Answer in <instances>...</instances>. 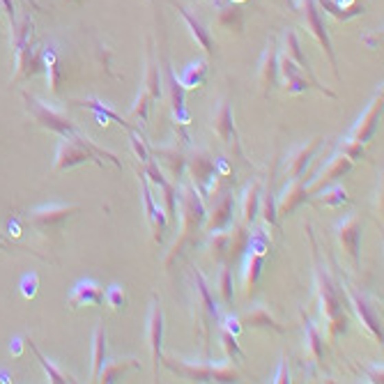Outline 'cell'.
Returning <instances> with one entry per match:
<instances>
[{"mask_svg": "<svg viewBox=\"0 0 384 384\" xmlns=\"http://www.w3.org/2000/svg\"><path fill=\"white\" fill-rule=\"evenodd\" d=\"M177 216H180V237L163 260L166 269H170V264L177 260L184 247L194 242L196 233L205 226V218H207V205L194 182H177Z\"/></svg>", "mask_w": 384, "mask_h": 384, "instance_id": "6da1fadb", "label": "cell"}, {"mask_svg": "<svg viewBox=\"0 0 384 384\" xmlns=\"http://www.w3.org/2000/svg\"><path fill=\"white\" fill-rule=\"evenodd\" d=\"M306 233L310 237V244H313V260H315V293H317V302H320V315L322 320L327 322V332L329 339L336 341L339 336H343L348 332L350 320L348 313L343 310V297L341 290L336 288V283L329 276L327 267L320 260V253H317V244L310 235V228L306 226Z\"/></svg>", "mask_w": 384, "mask_h": 384, "instance_id": "7a4b0ae2", "label": "cell"}, {"mask_svg": "<svg viewBox=\"0 0 384 384\" xmlns=\"http://www.w3.org/2000/svg\"><path fill=\"white\" fill-rule=\"evenodd\" d=\"M23 99H25V104H28V113H30L32 117H35V120H37L39 124H42L44 129H51V131H56V134H60L63 138H69V141L81 143V145H85V148H88L90 152H95L97 157L109 159V161L113 163V166L122 168V161L113 155V152L99 148V145H97L95 141H90V138L85 136L83 131L78 129L76 124L71 122L65 113H60V111H56V109H51L49 104L39 102L37 97L28 95V92H23Z\"/></svg>", "mask_w": 384, "mask_h": 384, "instance_id": "3957f363", "label": "cell"}, {"mask_svg": "<svg viewBox=\"0 0 384 384\" xmlns=\"http://www.w3.org/2000/svg\"><path fill=\"white\" fill-rule=\"evenodd\" d=\"M161 363L175 375L191 382H240V370L233 363H214V361H187L168 354L161 357Z\"/></svg>", "mask_w": 384, "mask_h": 384, "instance_id": "277c9868", "label": "cell"}, {"mask_svg": "<svg viewBox=\"0 0 384 384\" xmlns=\"http://www.w3.org/2000/svg\"><path fill=\"white\" fill-rule=\"evenodd\" d=\"M189 269H191V279H194V306H196V317L201 320V336L207 339L210 329L218 324V306L203 271L196 264H189Z\"/></svg>", "mask_w": 384, "mask_h": 384, "instance_id": "5b68a950", "label": "cell"}, {"mask_svg": "<svg viewBox=\"0 0 384 384\" xmlns=\"http://www.w3.org/2000/svg\"><path fill=\"white\" fill-rule=\"evenodd\" d=\"M32 30H35V23H32L30 16H25L21 25L14 30V39H12V46H14V81L35 76L39 69V60L32 53Z\"/></svg>", "mask_w": 384, "mask_h": 384, "instance_id": "8992f818", "label": "cell"}, {"mask_svg": "<svg viewBox=\"0 0 384 384\" xmlns=\"http://www.w3.org/2000/svg\"><path fill=\"white\" fill-rule=\"evenodd\" d=\"M249 253L244 258V297L251 300L256 293V286H258V279H260V271H262V264H264V256H267V242H264L262 235L258 237H251L249 242Z\"/></svg>", "mask_w": 384, "mask_h": 384, "instance_id": "52a82bcc", "label": "cell"}, {"mask_svg": "<svg viewBox=\"0 0 384 384\" xmlns=\"http://www.w3.org/2000/svg\"><path fill=\"white\" fill-rule=\"evenodd\" d=\"M85 161H95L97 166H104L102 159H97L95 152H90L85 145L76 143V141H69V138H63L60 143H58V150H56V163H53V173H65V170L78 166V163H85Z\"/></svg>", "mask_w": 384, "mask_h": 384, "instance_id": "ba28073f", "label": "cell"}, {"mask_svg": "<svg viewBox=\"0 0 384 384\" xmlns=\"http://www.w3.org/2000/svg\"><path fill=\"white\" fill-rule=\"evenodd\" d=\"M279 74H283V81H286V90L290 92V95H302V92H306L308 88H315V90H320L322 95L336 99V92L327 90L324 85L313 81V78H310L306 71L300 67V65H295L293 60H290L288 56H283L281 60H279Z\"/></svg>", "mask_w": 384, "mask_h": 384, "instance_id": "9c48e42d", "label": "cell"}, {"mask_svg": "<svg viewBox=\"0 0 384 384\" xmlns=\"http://www.w3.org/2000/svg\"><path fill=\"white\" fill-rule=\"evenodd\" d=\"M300 10L304 14V21H306V25H308V30L313 32L317 42L322 44V49H324V53H327V58H329V63H332L336 76H339V63H336V53L332 49V39H329L327 28H324V23H322L320 8L315 5V0H300Z\"/></svg>", "mask_w": 384, "mask_h": 384, "instance_id": "30bf717a", "label": "cell"}, {"mask_svg": "<svg viewBox=\"0 0 384 384\" xmlns=\"http://www.w3.org/2000/svg\"><path fill=\"white\" fill-rule=\"evenodd\" d=\"M233 214H235V198H233V191L228 189L210 203L207 218H205V230L214 233V230L228 228L233 223Z\"/></svg>", "mask_w": 384, "mask_h": 384, "instance_id": "8fae6325", "label": "cell"}, {"mask_svg": "<svg viewBox=\"0 0 384 384\" xmlns=\"http://www.w3.org/2000/svg\"><path fill=\"white\" fill-rule=\"evenodd\" d=\"M148 346L152 354V368L155 375H159V366H161V346H163V308L159 300H152L150 317H148Z\"/></svg>", "mask_w": 384, "mask_h": 384, "instance_id": "7c38bea8", "label": "cell"}, {"mask_svg": "<svg viewBox=\"0 0 384 384\" xmlns=\"http://www.w3.org/2000/svg\"><path fill=\"white\" fill-rule=\"evenodd\" d=\"M382 102H384V92L380 88L375 92V97L370 99L366 111L359 115V120H357V124L352 127L350 138H354V141H359V143H368L370 138H373L375 129H377V122H380V115H382Z\"/></svg>", "mask_w": 384, "mask_h": 384, "instance_id": "4fadbf2b", "label": "cell"}, {"mask_svg": "<svg viewBox=\"0 0 384 384\" xmlns=\"http://www.w3.org/2000/svg\"><path fill=\"white\" fill-rule=\"evenodd\" d=\"M361 233H363V223L359 216L350 214L336 226V237H339V244L346 253L352 258L354 264H359V249H361Z\"/></svg>", "mask_w": 384, "mask_h": 384, "instance_id": "5bb4252c", "label": "cell"}, {"mask_svg": "<svg viewBox=\"0 0 384 384\" xmlns=\"http://www.w3.org/2000/svg\"><path fill=\"white\" fill-rule=\"evenodd\" d=\"M212 129L216 131V136L221 138L228 148L235 150L237 157H242V148H240V136H237L235 129V120H233V109H230V102H221L216 109L214 117H212Z\"/></svg>", "mask_w": 384, "mask_h": 384, "instance_id": "9a60e30c", "label": "cell"}, {"mask_svg": "<svg viewBox=\"0 0 384 384\" xmlns=\"http://www.w3.org/2000/svg\"><path fill=\"white\" fill-rule=\"evenodd\" d=\"M141 194H143V205H145V216H148V223L152 228V237H155L157 244L163 242V233H166V214L161 212V207H157L155 198H152L150 191V180L145 177V173L141 170Z\"/></svg>", "mask_w": 384, "mask_h": 384, "instance_id": "2e32d148", "label": "cell"}, {"mask_svg": "<svg viewBox=\"0 0 384 384\" xmlns=\"http://www.w3.org/2000/svg\"><path fill=\"white\" fill-rule=\"evenodd\" d=\"M78 207L76 205H67V203H49L42 205V207H35L30 212V221L35 223L37 228H53L60 226L67 216L76 214Z\"/></svg>", "mask_w": 384, "mask_h": 384, "instance_id": "e0dca14e", "label": "cell"}, {"mask_svg": "<svg viewBox=\"0 0 384 384\" xmlns=\"http://www.w3.org/2000/svg\"><path fill=\"white\" fill-rule=\"evenodd\" d=\"M348 295H350V302H352V306L357 310V315H359L361 324L366 327V332L373 336L375 341L382 343V324H380V317L375 315L373 306H370L368 297L363 293H359V290L352 288V286H348Z\"/></svg>", "mask_w": 384, "mask_h": 384, "instance_id": "ac0fdd59", "label": "cell"}, {"mask_svg": "<svg viewBox=\"0 0 384 384\" xmlns=\"http://www.w3.org/2000/svg\"><path fill=\"white\" fill-rule=\"evenodd\" d=\"M258 85H260L264 97L279 85V51H276L274 42L264 49L262 60L258 65Z\"/></svg>", "mask_w": 384, "mask_h": 384, "instance_id": "d6986e66", "label": "cell"}, {"mask_svg": "<svg viewBox=\"0 0 384 384\" xmlns=\"http://www.w3.org/2000/svg\"><path fill=\"white\" fill-rule=\"evenodd\" d=\"M187 168L191 173V180L198 189H205L210 182L212 173H214L216 168V159L210 155L207 150H191V155L187 157Z\"/></svg>", "mask_w": 384, "mask_h": 384, "instance_id": "ffe728a7", "label": "cell"}, {"mask_svg": "<svg viewBox=\"0 0 384 384\" xmlns=\"http://www.w3.org/2000/svg\"><path fill=\"white\" fill-rule=\"evenodd\" d=\"M310 198L308 189L304 187L302 177H295V180H290L286 187H283L281 196L276 198V212H279V216H290L293 212L304 205Z\"/></svg>", "mask_w": 384, "mask_h": 384, "instance_id": "44dd1931", "label": "cell"}, {"mask_svg": "<svg viewBox=\"0 0 384 384\" xmlns=\"http://www.w3.org/2000/svg\"><path fill=\"white\" fill-rule=\"evenodd\" d=\"M104 300H106V290L104 286H99L97 281L92 279H85V281H78L74 290H71L69 295V308H81V306H104Z\"/></svg>", "mask_w": 384, "mask_h": 384, "instance_id": "7402d4cb", "label": "cell"}, {"mask_svg": "<svg viewBox=\"0 0 384 384\" xmlns=\"http://www.w3.org/2000/svg\"><path fill=\"white\" fill-rule=\"evenodd\" d=\"M352 163L354 161H350V159L343 157V155L332 157V159H329L327 166H324L320 173H317L313 180H310V184L306 187L308 194H317V191H320L324 184H329V182L339 180V177H343V175H348L350 170H352Z\"/></svg>", "mask_w": 384, "mask_h": 384, "instance_id": "603a6c76", "label": "cell"}, {"mask_svg": "<svg viewBox=\"0 0 384 384\" xmlns=\"http://www.w3.org/2000/svg\"><path fill=\"white\" fill-rule=\"evenodd\" d=\"M320 145H322V138H313V141L304 143V145H300V148H295L293 152H290L288 163H286V177H290V180L302 177Z\"/></svg>", "mask_w": 384, "mask_h": 384, "instance_id": "cb8c5ba5", "label": "cell"}, {"mask_svg": "<svg viewBox=\"0 0 384 384\" xmlns=\"http://www.w3.org/2000/svg\"><path fill=\"white\" fill-rule=\"evenodd\" d=\"M237 322H242L244 327H251V329H267V332H276V334L286 332V327L279 324V320L269 313V308L260 306V304L258 306H249L237 317Z\"/></svg>", "mask_w": 384, "mask_h": 384, "instance_id": "d4e9b609", "label": "cell"}, {"mask_svg": "<svg viewBox=\"0 0 384 384\" xmlns=\"http://www.w3.org/2000/svg\"><path fill=\"white\" fill-rule=\"evenodd\" d=\"M155 157H157V163H161V166L168 170L170 180L182 182V175H184V170H187V157H184L180 150L177 148H157Z\"/></svg>", "mask_w": 384, "mask_h": 384, "instance_id": "484cf974", "label": "cell"}, {"mask_svg": "<svg viewBox=\"0 0 384 384\" xmlns=\"http://www.w3.org/2000/svg\"><path fill=\"white\" fill-rule=\"evenodd\" d=\"M304 352H306L308 363H320L324 357V341L320 329L304 315Z\"/></svg>", "mask_w": 384, "mask_h": 384, "instance_id": "4316f807", "label": "cell"}, {"mask_svg": "<svg viewBox=\"0 0 384 384\" xmlns=\"http://www.w3.org/2000/svg\"><path fill=\"white\" fill-rule=\"evenodd\" d=\"M230 230V247H228V262L233 264L237 258H240L244 251L249 249V242H251V233H249V226L244 221H235L233 218V228Z\"/></svg>", "mask_w": 384, "mask_h": 384, "instance_id": "83f0119b", "label": "cell"}, {"mask_svg": "<svg viewBox=\"0 0 384 384\" xmlns=\"http://www.w3.org/2000/svg\"><path fill=\"white\" fill-rule=\"evenodd\" d=\"M177 8V12H180L182 14V19L184 21H187V25H189V30H191V35H194V39L198 44L203 46V51L205 53H214V39H212V35H210V30H205V25L198 21V19L191 14V12L187 10V8H182V5H175Z\"/></svg>", "mask_w": 384, "mask_h": 384, "instance_id": "f1b7e54d", "label": "cell"}, {"mask_svg": "<svg viewBox=\"0 0 384 384\" xmlns=\"http://www.w3.org/2000/svg\"><path fill=\"white\" fill-rule=\"evenodd\" d=\"M260 180L251 182L247 191H244L242 198V221L247 226H253V221L258 218V210H260Z\"/></svg>", "mask_w": 384, "mask_h": 384, "instance_id": "f546056e", "label": "cell"}, {"mask_svg": "<svg viewBox=\"0 0 384 384\" xmlns=\"http://www.w3.org/2000/svg\"><path fill=\"white\" fill-rule=\"evenodd\" d=\"M25 348H28V350H32V354H35V357H37V361L42 363L44 373H46V377H49V382H53V384H67V382H78L74 375H69L67 370H60V368L56 366V363L46 359V357H44L42 352H39V350H37V346H35V343H32L30 339H25Z\"/></svg>", "mask_w": 384, "mask_h": 384, "instance_id": "4dcf8cb0", "label": "cell"}, {"mask_svg": "<svg viewBox=\"0 0 384 384\" xmlns=\"http://www.w3.org/2000/svg\"><path fill=\"white\" fill-rule=\"evenodd\" d=\"M138 366H141V363H138V359H131V357H129V359H111V361L106 359L102 370H99L97 380L102 382V384H111V382H115L120 375L127 373V370H134Z\"/></svg>", "mask_w": 384, "mask_h": 384, "instance_id": "1f68e13d", "label": "cell"}, {"mask_svg": "<svg viewBox=\"0 0 384 384\" xmlns=\"http://www.w3.org/2000/svg\"><path fill=\"white\" fill-rule=\"evenodd\" d=\"M166 76H168V95H170V106H173V113L177 120L182 122H189V115L187 111H184V88L182 83L177 81L175 71L170 65H166Z\"/></svg>", "mask_w": 384, "mask_h": 384, "instance_id": "d6a6232c", "label": "cell"}, {"mask_svg": "<svg viewBox=\"0 0 384 384\" xmlns=\"http://www.w3.org/2000/svg\"><path fill=\"white\" fill-rule=\"evenodd\" d=\"M145 92L152 99L161 97V76H159V67L155 60V51H152V42H148V56H145Z\"/></svg>", "mask_w": 384, "mask_h": 384, "instance_id": "836d02e7", "label": "cell"}, {"mask_svg": "<svg viewBox=\"0 0 384 384\" xmlns=\"http://www.w3.org/2000/svg\"><path fill=\"white\" fill-rule=\"evenodd\" d=\"M228 247H230V230H214L207 237V249H210V258L214 260V264L228 262Z\"/></svg>", "mask_w": 384, "mask_h": 384, "instance_id": "e575fe53", "label": "cell"}, {"mask_svg": "<svg viewBox=\"0 0 384 384\" xmlns=\"http://www.w3.org/2000/svg\"><path fill=\"white\" fill-rule=\"evenodd\" d=\"M106 361V327L104 322L97 324L95 336H92V380L99 377V370H102Z\"/></svg>", "mask_w": 384, "mask_h": 384, "instance_id": "d590c367", "label": "cell"}, {"mask_svg": "<svg viewBox=\"0 0 384 384\" xmlns=\"http://www.w3.org/2000/svg\"><path fill=\"white\" fill-rule=\"evenodd\" d=\"M78 106H85V109H92L95 111V113L99 115V120H113V122H117V124H122L124 129L127 131H136V127L131 122H127L124 120V117L120 115V113H115V111H111L109 106H104L102 102H99V99H83V102H76Z\"/></svg>", "mask_w": 384, "mask_h": 384, "instance_id": "8d00e7d4", "label": "cell"}, {"mask_svg": "<svg viewBox=\"0 0 384 384\" xmlns=\"http://www.w3.org/2000/svg\"><path fill=\"white\" fill-rule=\"evenodd\" d=\"M286 56H288L295 65H300V67H302L304 71H306V74L315 81L313 69H310V65H308V60H306V56H304V53H302L300 37H297V32H295V30H288V35H286Z\"/></svg>", "mask_w": 384, "mask_h": 384, "instance_id": "74e56055", "label": "cell"}, {"mask_svg": "<svg viewBox=\"0 0 384 384\" xmlns=\"http://www.w3.org/2000/svg\"><path fill=\"white\" fill-rule=\"evenodd\" d=\"M205 81H207V63H205V60L191 63L189 67L182 71V76H180V83H182L184 90L201 88Z\"/></svg>", "mask_w": 384, "mask_h": 384, "instance_id": "f35d334b", "label": "cell"}, {"mask_svg": "<svg viewBox=\"0 0 384 384\" xmlns=\"http://www.w3.org/2000/svg\"><path fill=\"white\" fill-rule=\"evenodd\" d=\"M42 58H44L46 78H49L51 90L58 92V88H60V63H58L56 46H46V49L42 51Z\"/></svg>", "mask_w": 384, "mask_h": 384, "instance_id": "ab89813d", "label": "cell"}, {"mask_svg": "<svg viewBox=\"0 0 384 384\" xmlns=\"http://www.w3.org/2000/svg\"><path fill=\"white\" fill-rule=\"evenodd\" d=\"M258 214H262V221L267 226H276L279 223V212H276V196L271 191V184L264 189V194H260V210Z\"/></svg>", "mask_w": 384, "mask_h": 384, "instance_id": "60d3db41", "label": "cell"}, {"mask_svg": "<svg viewBox=\"0 0 384 384\" xmlns=\"http://www.w3.org/2000/svg\"><path fill=\"white\" fill-rule=\"evenodd\" d=\"M218 295H221L223 304H233L235 293H233V264L221 262V271H218Z\"/></svg>", "mask_w": 384, "mask_h": 384, "instance_id": "b9f144b4", "label": "cell"}, {"mask_svg": "<svg viewBox=\"0 0 384 384\" xmlns=\"http://www.w3.org/2000/svg\"><path fill=\"white\" fill-rule=\"evenodd\" d=\"M317 8H322L324 12H329L334 19H339V21H348V19H352L357 14H361V8H341L336 0H315Z\"/></svg>", "mask_w": 384, "mask_h": 384, "instance_id": "7bdbcfd3", "label": "cell"}, {"mask_svg": "<svg viewBox=\"0 0 384 384\" xmlns=\"http://www.w3.org/2000/svg\"><path fill=\"white\" fill-rule=\"evenodd\" d=\"M221 348L230 361H244V352H242L240 343H237L235 334L226 327H221Z\"/></svg>", "mask_w": 384, "mask_h": 384, "instance_id": "ee69618b", "label": "cell"}, {"mask_svg": "<svg viewBox=\"0 0 384 384\" xmlns=\"http://www.w3.org/2000/svg\"><path fill=\"white\" fill-rule=\"evenodd\" d=\"M106 304L111 306V310H115V313H122L124 306H127V293H124L122 286H117V283H113V286L106 288Z\"/></svg>", "mask_w": 384, "mask_h": 384, "instance_id": "f6af8a7d", "label": "cell"}, {"mask_svg": "<svg viewBox=\"0 0 384 384\" xmlns=\"http://www.w3.org/2000/svg\"><path fill=\"white\" fill-rule=\"evenodd\" d=\"M315 201L320 205H327V207H339V205H343V203H350V196L343 187H332V189L322 191Z\"/></svg>", "mask_w": 384, "mask_h": 384, "instance_id": "bcb514c9", "label": "cell"}, {"mask_svg": "<svg viewBox=\"0 0 384 384\" xmlns=\"http://www.w3.org/2000/svg\"><path fill=\"white\" fill-rule=\"evenodd\" d=\"M150 102H152V97L148 95V92H138V97H136V102L134 106H131V117L134 120H141V124H148V111H150Z\"/></svg>", "mask_w": 384, "mask_h": 384, "instance_id": "7dc6e473", "label": "cell"}, {"mask_svg": "<svg viewBox=\"0 0 384 384\" xmlns=\"http://www.w3.org/2000/svg\"><path fill=\"white\" fill-rule=\"evenodd\" d=\"M339 155L348 157L350 161H357V159H363V143L354 141V138H348L339 145Z\"/></svg>", "mask_w": 384, "mask_h": 384, "instance_id": "c3c4849f", "label": "cell"}, {"mask_svg": "<svg viewBox=\"0 0 384 384\" xmlns=\"http://www.w3.org/2000/svg\"><path fill=\"white\" fill-rule=\"evenodd\" d=\"M129 141H131V148H134V155L141 159L143 163H148L150 161V152H148V148H145L143 138L138 136V131H129Z\"/></svg>", "mask_w": 384, "mask_h": 384, "instance_id": "681fc988", "label": "cell"}, {"mask_svg": "<svg viewBox=\"0 0 384 384\" xmlns=\"http://www.w3.org/2000/svg\"><path fill=\"white\" fill-rule=\"evenodd\" d=\"M37 286H39L37 274H25V276H23V281H21V293H23L25 300H30V297H35Z\"/></svg>", "mask_w": 384, "mask_h": 384, "instance_id": "f907efd6", "label": "cell"}, {"mask_svg": "<svg viewBox=\"0 0 384 384\" xmlns=\"http://www.w3.org/2000/svg\"><path fill=\"white\" fill-rule=\"evenodd\" d=\"M274 382H276V384H286V382H290V373H288V359H286V357H283V359H281V366H279V370H276Z\"/></svg>", "mask_w": 384, "mask_h": 384, "instance_id": "816d5d0a", "label": "cell"}, {"mask_svg": "<svg viewBox=\"0 0 384 384\" xmlns=\"http://www.w3.org/2000/svg\"><path fill=\"white\" fill-rule=\"evenodd\" d=\"M370 382H382V366L377 363V366L370 370Z\"/></svg>", "mask_w": 384, "mask_h": 384, "instance_id": "f5cc1de1", "label": "cell"}, {"mask_svg": "<svg viewBox=\"0 0 384 384\" xmlns=\"http://www.w3.org/2000/svg\"><path fill=\"white\" fill-rule=\"evenodd\" d=\"M0 3L5 5V10H8L10 19H12V21H14V0H0Z\"/></svg>", "mask_w": 384, "mask_h": 384, "instance_id": "db71d44e", "label": "cell"}, {"mask_svg": "<svg viewBox=\"0 0 384 384\" xmlns=\"http://www.w3.org/2000/svg\"><path fill=\"white\" fill-rule=\"evenodd\" d=\"M0 382H12L8 373H0Z\"/></svg>", "mask_w": 384, "mask_h": 384, "instance_id": "11a10c76", "label": "cell"}, {"mask_svg": "<svg viewBox=\"0 0 384 384\" xmlns=\"http://www.w3.org/2000/svg\"><path fill=\"white\" fill-rule=\"evenodd\" d=\"M19 343H21V341H14V352L21 354V346H19Z\"/></svg>", "mask_w": 384, "mask_h": 384, "instance_id": "9f6ffc18", "label": "cell"}, {"mask_svg": "<svg viewBox=\"0 0 384 384\" xmlns=\"http://www.w3.org/2000/svg\"><path fill=\"white\" fill-rule=\"evenodd\" d=\"M0 249L8 251V247H5V242H3V230H0Z\"/></svg>", "mask_w": 384, "mask_h": 384, "instance_id": "6f0895ef", "label": "cell"}]
</instances>
